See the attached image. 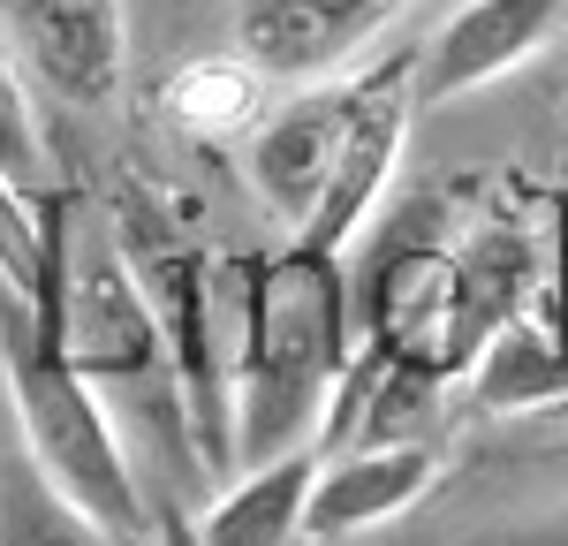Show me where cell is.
I'll return each mask as SVG.
<instances>
[{
    "mask_svg": "<svg viewBox=\"0 0 568 546\" xmlns=\"http://www.w3.org/2000/svg\"><path fill=\"white\" fill-rule=\"evenodd\" d=\"M205 289L227 357L235 471L318 448L326 403L356 357L349 266L311 243H281L273 259H205Z\"/></svg>",
    "mask_w": 568,
    "mask_h": 546,
    "instance_id": "cell-1",
    "label": "cell"
},
{
    "mask_svg": "<svg viewBox=\"0 0 568 546\" xmlns=\"http://www.w3.org/2000/svg\"><path fill=\"white\" fill-rule=\"evenodd\" d=\"M0 387H8L16 433H23V463L91 532H106L114 546L152 539V501H144V478H136V455L114 425V410L61 357L45 304L16 296L8 281H0Z\"/></svg>",
    "mask_w": 568,
    "mask_h": 546,
    "instance_id": "cell-2",
    "label": "cell"
},
{
    "mask_svg": "<svg viewBox=\"0 0 568 546\" xmlns=\"http://www.w3.org/2000/svg\"><path fill=\"white\" fill-rule=\"evenodd\" d=\"M45 326L61 342V357L84 372L91 387L114 395H175L168 387V357H160V318L152 296L130 273L114 228H84L61 205V251H53V296H45Z\"/></svg>",
    "mask_w": 568,
    "mask_h": 546,
    "instance_id": "cell-3",
    "label": "cell"
},
{
    "mask_svg": "<svg viewBox=\"0 0 568 546\" xmlns=\"http://www.w3.org/2000/svg\"><path fill=\"white\" fill-rule=\"evenodd\" d=\"M409 107H417V61H379L356 77V107H349V136H342V160L334 182L318 198V213L296 243L342 259L356 235L372 228V213L387 205L394 175H402V144H409Z\"/></svg>",
    "mask_w": 568,
    "mask_h": 546,
    "instance_id": "cell-4",
    "label": "cell"
},
{
    "mask_svg": "<svg viewBox=\"0 0 568 546\" xmlns=\"http://www.w3.org/2000/svg\"><path fill=\"white\" fill-rule=\"evenodd\" d=\"M349 107H356V77H342V84L326 77V84L281 99L258 130H251V144L235 152V160H243V182H251V198L288 228V243L311 228L318 198H326V182H334L342 136H349Z\"/></svg>",
    "mask_w": 568,
    "mask_h": 546,
    "instance_id": "cell-5",
    "label": "cell"
},
{
    "mask_svg": "<svg viewBox=\"0 0 568 546\" xmlns=\"http://www.w3.org/2000/svg\"><path fill=\"white\" fill-rule=\"evenodd\" d=\"M409 0H235V53L265 84H326Z\"/></svg>",
    "mask_w": 568,
    "mask_h": 546,
    "instance_id": "cell-6",
    "label": "cell"
},
{
    "mask_svg": "<svg viewBox=\"0 0 568 546\" xmlns=\"http://www.w3.org/2000/svg\"><path fill=\"white\" fill-rule=\"evenodd\" d=\"M8 46L23 77L69 107H114L130 77V23L122 0H16Z\"/></svg>",
    "mask_w": 568,
    "mask_h": 546,
    "instance_id": "cell-7",
    "label": "cell"
},
{
    "mask_svg": "<svg viewBox=\"0 0 568 546\" xmlns=\"http://www.w3.org/2000/svg\"><path fill=\"white\" fill-rule=\"evenodd\" d=\"M568 31V0H463L417 61V99H470Z\"/></svg>",
    "mask_w": 568,
    "mask_h": 546,
    "instance_id": "cell-8",
    "label": "cell"
},
{
    "mask_svg": "<svg viewBox=\"0 0 568 546\" xmlns=\"http://www.w3.org/2000/svg\"><path fill=\"white\" fill-rule=\"evenodd\" d=\"M433 478H439V448L433 441L318 455L311 508H304V539H356V532H379V524L409 516L417 501L433 494Z\"/></svg>",
    "mask_w": 568,
    "mask_h": 546,
    "instance_id": "cell-9",
    "label": "cell"
},
{
    "mask_svg": "<svg viewBox=\"0 0 568 546\" xmlns=\"http://www.w3.org/2000/svg\"><path fill=\"white\" fill-rule=\"evenodd\" d=\"M311 478H318V448L251 463L190 516V532H197V546H296L311 508Z\"/></svg>",
    "mask_w": 568,
    "mask_h": 546,
    "instance_id": "cell-10",
    "label": "cell"
},
{
    "mask_svg": "<svg viewBox=\"0 0 568 546\" xmlns=\"http://www.w3.org/2000/svg\"><path fill=\"white\" fill-rule=\"evenodd\" d=\"M160 114L175 136L205 144V152H243L251 130L273 114V84L243 53H205V61H182L160 84Z\"/></svg>",
    "mask_w": 568,
    "mask_h": 546,
    "instance_id": "cell-11",
    "label": "cell"
},
{
    "mask_svg": "<svg viewBox=\"0 0 568 546\" xmlns=\"http://www.w3.org/2000/svg\"><path fill=\"white\" fill-rule=\"evenodd\" d=\"M524 289H530V251L516 228H470L455 235V380L478 364V350L524 318Z\"/></svg>",
    "mask_w": 568,
    "mask_h": 546,
    "instance_id": "cell-12",
    "label": "cell"
},
{
    "mask_svg": "<svg viewBox=\"0 0 568 546\" xmlns=\"http://www.w3.org/2000/svg\"><path fill=\"white\" fill-rule=\"evenodd\" d=\"M463 380H470V395H478L485 410H516V403H546V395L568 380V357L546 342V334H530L524 318H508V326L478 350V364H470Z\"/></svg>",
    "mask_w": 568,
    "mask_h": 546,
    "instance_id": "cell-13",
    "label": "cell"
},
{
    "mask_svg": "<svg viewBox=\"0 0 568 546\" xmlns=\"http://www.w3.org/2000/svg\"><path fill=\"white\" fill-rule=\"evenodd\" d=\"M53 251H61V198H39L0 175V281L16 296H53Z\"/></svg>",
    "mask_w": 568,
    "mask_h": 546,
    "instance_id": "cell-14",
    "label": "cell"
},
{
    "mask_svg": "<svg viewBox=\"0 0 568 546\" xmlns=\"http://www.w3.org/2000/svg\"><path fill=\"white\" fill-rule=\"evenodd\" d=\"M0 546H114L45 486L23 455L0 463Z\"/></svg>",
    "mask_w": 568,
    "mask_h": 546,
    "instance_id": "cell-15",
    "label": "cell"
},
{
    "mask_svg": "<svg viewBox=\"0 0 568 546\" xmlns=\"http://www.w3.org/2000/svg\"><path fill=\"white\" fill-rule=\"evenodd\" d=\"M31 77H23V61H16V46L0 31V175L23 182V190H45V130L39 114H31Z\"/></svg>",
    "mask_w": 568,
    "mask_h": 546,
    "instance_id": "cell-16",
    "label": "cell"
},
{
    "mask_svg": "<svg viewBox=\"0 0 568 546\" xmlns=\"http://www.w3.org/2000/svg\"><path fill=\"white\" fill-rule=\"evenodd\" d=\"M152 539H160V546H197V532H190L182 508H152Z\"/></svg>",
    "mask_w": 568,
    "mask_h": 546,
    "instance_id": "cell-17",
    "label": "cell"
},
{
    "mask_svg": "<svg viewBox=\"0 0 568 546\" xmlns=\"http://www.w3.org/2000/svg\"><path fill=\"white\" fill-rule=\"evenodd\" d=\"M530 546H568V516H554V532H546V539H530Z\"/></svg>",
    "mask_w": 568,
    "mask_h": 546,
    "instance_id": "cell-18",
    "label": "cell"
}]
</instances>
